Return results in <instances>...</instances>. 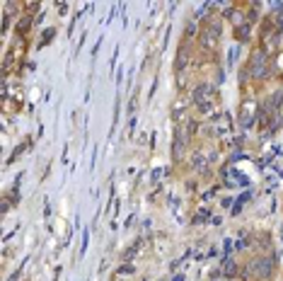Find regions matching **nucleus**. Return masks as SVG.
I'll use <instances>...</instances> for the list:
<instances>
[{"label":"nucleus","instance_id":"423d86ee","mask_svg":"<svg viewBox=\"0 0 283 281\" xmlns=\"http://www.w3.org/2000/svg\"><path fill=\"white\" fill-rule=\"evenodd\" d=\"M249 34H252V25H249V22L235 29V37H238V41H249Z\"/></svg>","mask_w":283,"mask_h":281},{"label":"nucleus","instance_id":"f03ea898","mask_svg":"<svg viewBox=\"0 0 283 281\" xmlns=\"http://www.w3.org/2000/svg\"><path fill=\"white\" fill-rule=\"evenodd\" d=\"M218 37H220V22L218 19H208L206 27H203V32H201V46L203 49H216Z\"/></svg>","mask_w":283,"mask_h":281},{"label":"nucleus","instance_id":"9b49d317","mask_svg":"<svg viewBox=\"0 0 283 281\" xmlns=\"http://www.w3.org/2000/svg\"><path fill=\"white\" fill-rule=\"evenodd\" d=\"M225 274H228V276H235V264H232V262L225 267Z\"/></svg>","mask_w":283,"mask_h":281},{"label":"nucleus","instance_id":"20e7f679","mask_svg":"<svg viewBox=\"0 0 283 281\" xmlns=\"http://www.w3.org/2000/svg\"><path fill=\"white\" fill-rule=\"evenodd\" d=\"M210 95H213V87H210L208 83H201L196 90H194L192 100L196 107H206V104H210Z\"/></svg>","mask_w":283,"mask_h":281},{"label":"nucleus","instance_id":"39448f33","mask_svg":"<svg viewBox=\"0 0 283 281\" xmlns=\"http://www.w3.org/2000/svg\"><path fill=\"white\" fill-rule=\"evenodd\" d=\"M184 148H186V136H184L182 131H177V133H174V148H172L174 158H182Z\"/></svg>","mask_w":283,"mask_h":281},{"label":"nucleus","instance_id":"9d476101","mask_svg":"<svg viewBox=\"0 0 283 281\" xmlns=\"http://www.w3.org/2000/svg\"><path fill=\"white\" fill-rule=\"evenodd\" d=\"M51 37H54V29H46L44 39H41V46H44V44H49V41H51Z\"/></svg>","mask_w":283,"mask_h":281},{"label":"nucleus","instance_id":"7ed1b4c3","mask_svg":"<svg viewBox=\"0 0 283 281\" xmlns=\"http://www.w3.org/2000/svg\"><path fill=\"white\" fill-rule=\"evenodd\" d=\"M249 73L254 75V78H266L269 73V63H266V54L264 51H254L252 58H249Z\"/></svg>","mask_w":283,"mask_h":281},{"label":"nucleus","instance_id":"6e6552de","mask_svg":"<svg viewBox=\"0 0 283 281\" xmlns=\"http://www.w3.org/2000/svg\"><path fill=\"white\" fill-rule=\"evenodd\" d=\"M32 22H34V17H32V15H22V19L17 22V32H19V34H25Z\"/></svg>","mask_w":283,"mask_h":281},{"label":"nucleus","instance_id":"0eeeda50","mask_svg":"<svg viewBox=\"0 0 283 281\" xmlns=\"http://www.w3.org/2000/svg\"><path fill=\"white\" fill-rule=\"evenodd\" d=\"M186 61H189V54H186V41H184L182 46H179V54H177V68L182 71L186 66Z\"/></svg>","mask_w":283,"mask_h":281},{"label":"nucleus","instance_id":"f257e3e1","mask_svg":"<svg viewBox=\"0 0 283 281\" xmlns=\"http://www.w3.org/2000/svg\"><path fill=\"white\" fill-rule=\"evenodd\" d=\"M271 274H274V260L269 257H254L247 264V279L252 281H266L271 279Z\"/></svg>","mask_w":283,"mask_h":281},{"label":"nucleus","instance_id":"1a4fd4ad","mask_svg":"<svg viewBox=\"0 0 283 281\" xmlns=\"http://www.w3.org/2000/svg\"><path fill=\"white\" fill-rule=\"evenodd\" d=\"M247 199H249V194H242V199H240L238 204H235V211H232V216H238V214H240V208H242V204H245Z\"/></svg>","mask_w":283,"mask_h":281}]
</instances>
